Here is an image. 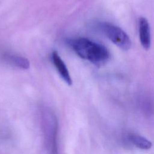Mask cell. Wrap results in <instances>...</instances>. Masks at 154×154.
<instances>
[{
    "instance_id": "5b68a950",
    "label": "cell",
    "mask_w": 154,
    "mask_h": 154,
    "mask_svg": "<svg viewBox=\"0 0 154 154\" xmlns=\"http://www.w3.org/2000/svg\"><path fill=\"white\" fill-rule=\"evenodd\" d=\"M3 58L8 63L16 67L22 69H28L29 67V62L25 57L11 54H5Z\"/></svg>"
},
{
    "instance_id": "3957f363",
    "label": "cell",
    "mask_w": 154,
    "mask_h": 154,
    "mask_svg": "<svg viewBox=\"0 0 154 154\" xmlns=\"http://www.w3.org/2000/svg\"><path fill=\"white\" fill-rule=\"evenodd\" d=\"M139 37L141 44L144 49L148 50L151 45L150 29L148 20L144 17L139 19L138 23Z\"/></svg>"
},
{
    "instance_id": "277c9868",
    "label": "cell",
    "mask_w": 154,
    "mask_h": 154,
    "mask_svg": "<svg viewBox=\"0 0 154 154\" xmlns=\"http://www.w3.org/2000/svg\"><path fill=\"white\" fill-rule=\"evenodd\" d=\"M51 57L53 64L57 69V70L61 76V78L67 84H68L69 85H71L72 84V80L69 72V70L65 63H64L61 58L60 57L57 52L54 51L52 53Z\"/></svg>"
},
{
    "instance_id": "7a4b0ae2",
    "label": "cell",
    "mask_w": 154,
    "mask_h": 154,
    "mask_svg": "<svg viewBox=\"0 0 154 154\" xmlns=\"http://www.w3.org/2000/svg\"><path fill=\"white\" fill-rule=\"evenodd\" d=\"M99 27L103 33L117 46L124 51L130 49L131 39L121 28L108 22L101 23Z\"/></svg>"
},
{
    "instance_id": "6da1fadb",
    "label": "cell",
    "mask_w": 154,
    "mask_h": 154,
    "mask_svg": "<svg viewBox=\"0 0 154 154\" xmlns=\"http://www.w3.org/2000/svg\"><path fill=\"white\" fill-rule=\"evenodd\" d=\"M69 45L79 57L95 66H103L109 58V51L103 45L88 38L79 37L72 39L69 41Z\"/></svg>"
},
{
    "instance_id": "8992f818",
    "label": "cell",
    "mask_w": 154,
    "mask_h": 154,
    "mask_svg": "<svg viewBox=\"0 0 154 154\" xmlns=\"http://www.w3.org/2000/svg\"><path fill=\"white\" fill-rule=\"evenodd\" d=\"M131 141L136 147L141 149H149L152 147V144L147 138L138 135L131 136Z\"/></svg>"
}]
</instances>
